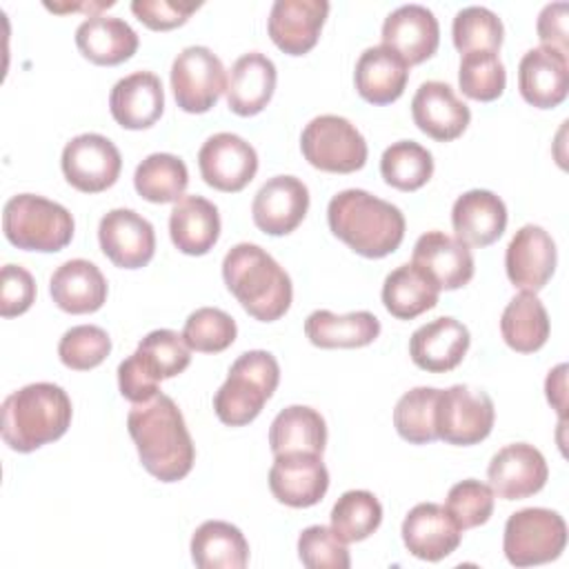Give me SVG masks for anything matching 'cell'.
Listing matches in <instances>:
<instances>
[{"label": "cell", "instance_id": "19", "mask_svg": "<svg viewBox=\"0 0 569 569\" xmlns=\"http://www.w3.org/2000/svg\"><path fill=\"white\" fill-rule=\"evenodd\" d=\"M460 540L462 531L442 505L420 502L402 520V542L420 560L438 562L451 556Z\"/></svg>", "mask_w": 569, "mask_h": 569}, {"label": "cell", "instance_id": "23", "mask_svg": "<svg viewBox=\"0 0 569 569\" xmlns=\"http://www.w3.org/2000/svg\"><path fill=\"white\" fill-rule=\"evenodd\" d=\"M518 89L538 109L558 107L569 91L567 53L542 44L529 49L518 64Z\"/></svg>", "mask_w": 569, "mask_h": 569}, {"label": "cell", "instance_id": "48", "mask_svg": "<svg viewBox=\"0 0 569 569\" xmlns=\"http://www.w3.org/2000/svg\"><path fill=\"white\" fill-rule=\"evenodd\" d=\"M36 300V280L20 264H4L0 271V313L13 318L24 313Z\"/></svg>", "mask_w": 569, "mask_h": 569}, {"label": "cell", "instance_id": "5", "mask_svg": "<svg viewBox=\"0 0 569 569\" xmlns=\"http://www.w3.org/2000/svg\"><path fill=\"white\" fill-rule=\"evenodd\" d=\"M280 382V365L273 353L253 349L238 356L227 380L213 396V411L229 427L249 425L262 411Z\"/></svg>", "mask_w": 569, "mask_h": 569}, {"label": "cell", "instance_id": "22", "mask_svg": "<svg viewBox=\"0 0 569 569\" xmlns=\"http://www.w3.org/2000/svg\"><path fill=\"white\" fill-rule=\"evenodd\" d=\"M411 116L422 133L440 142L462 136L471 120L469 107L440 80H427L418 87L411 98Z\"/></svg>", "mask_w": 569, "mask_h": 569}, {"label": "cell", "instance_id": "37", "mask_svg": "<svg viewBox=\"0 0 569 569\" xmlns=\"http://www.w3.org/2000/svg\"><path fill=\"white\" fill-rule=\"evenodd\" d=\"M189 184V171L182 158L173 153L147 156L133 173L136 191L156 204L178 202Z\"/></svg>", "mask_w": 569, "mask_h": 569}, {"label": "cell", "instance_id": "51", "mask_svg": "<svg viewBox=\"0 0 569 569\" xmlns=\"http://www.w3.org/2000/svg\"><path fill=\"white\" fill-rule=\"evenodd\" d=\"M567 2H551L545 4L536 29H538V38L542 42V47H551L558 49L562 53H569V38H567Z\"/></svg>", "mask_w": 569, "mask_h": 569}, {"label": "cell", "instance_id": "35", "mask_svg": "<svg viewBox=\"0 0 569 569\" xmlns=\"http://www.w3.org/2000/svg\"><path fill=\"white\" fill-rule=\"evenodd\" d=\"M269 445L273 456L296 451L322 456L327 445L325 418L311 407L291 405L273 418L269 427Z\"/></svg>", "mask_w": 569, "mask_h": 569}, {"label": "cell", "instance_id": "9", "mask_svg": "<svg viewBox=\"0 0 569 569\" xmlns=\"http://www.w3.org/2000/svg\"><path fill=\"white\" fill-rule=\"evenodd\" d=\"M493 420L496 409L487 391L469 385L440 389L436 405V433L440 440L458 447L478 445L491 433Z\"/></svg>", "mask_w": 569, "mask_h": 569}, {"label": "cell", "instance_id": "49", "mask_svg": "<svg viewBox=\"0 0 569 569\" xmlns=\"http://www.w3.org/2000/svg\"><path fill=\"white\" fill-rule=\"evenodd\" d=\"M200 7V2H176V0H133L131 11L142 24L153 31H167L187 22V18Z\"/></svg>", "mask_w": 569, "mask_h": 569}, {"label": "cell", "instance_id": "14", "mask_svg": "<svg viewBox=\"0 0 569 569\" xmlns=\"http://www.w3.org/2000/svg\"><path fill=\"white\" fill-rule=\"evenodd\" d=\"M98 242L116 267L140 269L153 258L156 231L153 224L133 209H111L100 218Z\"/></svg>", "mask_w": 569, "mask_h": 569}, {"label": "cell", "instance_id": "24", "mask_svg": "<svg viewBox=\"0 0 569 569\" xmlns=\"http://www.w3.org/2000/svg\"><path fill=\"white\" fill-rule=\"evenodd\" d=\"M471 336L469 329L451 318L442 316L422 327H418L409 338V356L416 367L429 373H445L456 369L467 349Z\"/></svg>", "mask_w": 569, "mask_h": 569}, {"label": "cell", "instance_id": "52", "mask_svg": "<svg viewBox=\"0 0 569 569\" xmlns=\"http://www.w3.org/2000/svg\"><path fill=\"white\" fill-rule=\"evenodd\" d=\"M545 391L549 405L558 411L560 422L567 420V365L560 362L553 367L545 380Z\"/></svg>", "mask_w": 569, "mask_h": 569}, {"label": "cell", "instance_id": "40", "mask_svg": "<svg viewBox=\"0 0 569 569\" xmlns=\"http://www.w3.org/2000/svg\"><path fill=\"white\" fill-rule=\"evenodd\" d=\"M133 353L144 371L158 382L182 373L191 362V349L187 347L182 333L173 329H156L147 333Z\"/></svg>", "mask_w": 569, "mask_h": 569}, {"label": "cell", "instance_id": "12", "mask_svg": "<svg viewBox=\"0 0 569 569\" xmlns=\"http://www.w3.org/2000/svg\"><path fill=\"white\" fill-rule=\"evenodd\" d=\"M198 167L209 187L236 193L253 180L258 171V153L244 138L220 131L202 142L198 151Z\"/></svg>", "mask_w": 569, "mask_h": 569}, {"label": "cell", "instance_id": "31", "mask_svg": "<svg viewBox=\"0 0 569 569\" xmlns=\"http://www.w3.org/2000/svg\"><path fill=\"white\" fill-rule=\"evenodd\" d=\"M169 236L178 251L204 256L220 238L218 207L202 196H182L171 209Z\"/></svg>", "mask_w": 569, "mask_h": 569}, {"label": "cell", "instance_id": "26", "mask_svg": "<svg viewBox=\"0 0 569 569\" xmlns=\"http://www.w3.org/2000/svg\"><path fill=\"white\" fill-rule=\"evenodd\" d=\"M456 238L467 247H487L496 242L507 227V207L489 189H471L456 198L451 207Z\"/></svg>", "mask_w": 569, "mask_h": 569}, {"label": "cell", "instance_id": "33", "mask_svg": "<svg viewBox=\"0 0 569 569\" xmlns=\"http://www.w3.org/2000/svg\"><path fill=\"white\" fill-rule=\"evenodd\" d=\"M191 560L200 569H242L249 562V542L236 525L207 520L191 536Z\"/></svg>", "mask_w": 569, "mask_h": 569}, {"label": "cell", "instance_id": "38", "mask_svg": "<svg viewBox=\"0 0 569 569\" xmlns=\"http://www.w3.org/2000/svg\"><path fill=\"white\" fill-rule=\"evenodd\" d=\"M380 173L389 187L416 191L433 176V156L413 140H398L382 151Z\"/></svg>", "mask_w": 569, "mask_h": 569}, {"label": "cell", "instance_id": "3", "mask_svg": "<svg viewBox=\"0 0 569 569\" xmlns=\"http://www.w3.org/2000/svg\"><path fill=\"white\" fill-rule=\"evenodd\" d=\"M73 407L67 391L53 382H31L9 393L0 409L4 445L29 453L62 438L71 425Z\"/></svg>", "mask_w": 569, "mask_h": 569}, {"label": "cell", "instance_id": "27", "mask_svg": "<svg viewBox=\"0 0 569 569\" xmlns=\"http://www.w3.org/2000/svg\"><path fill=\"white\" fill-rule=\"evenodd\" d=\"M276 64L260 51L240 56L229 71L227 104L236 116L260 113L276 91Z\"/></svg>", "mask_w": 569, "mask_h": 569}, {"label": "cell", "instance_id": "8", "mask_svg": "<svg viewBox=\"0 0 569 569\" xmlns=\"http://www.w3.org/2000/svg\"><path fill=\"white\" fill-rule=\"evenodd\" d=\"M305 160L329 173H353L367 162L362 133L342 116L325 113L309 120L300 136Z\"/></svg>", "mask_w": 569, "mask_h": 569}, {"label": "cell", "instance_id": "15", "mask_svg": "<svg viewBox=\"0 0 569 569\" xmlns=\"http://www.w3.org/2000/svg\"><path fill=\"white\" fill-rule=\"evenodd\" d=\"M489 487L498 498L522 500L538 493L547 478L545 456L529 442H513L498 449L487 467Z\"/></svg>", "mask_w": 569, "mask_h": 569}, {"label": "cell", "instance_id": "39", "mask_svg": "<svg viewBox=\"0 0 569 569\" xmlns=\"http://www.w3.org/2000/svg\"><path fill=\"white\" fill-rule=\"evenodd\" d=\"M382 522V505L367 489L345 491L331 509V529L342 542L369 538Z\"/></svg>", "mask_w": 569, "mask_h": 569}, {"label": "cell", "instance_id": "43", "mask_svg": "<svg viewBox=\"0 0 569 569\" xmlns=\"http://www.w3.org/2000/svg\"><path fill=\"white\" fill-rule=\"evenodd\" d=\"M453 44L460 53L498 51L505 38L502 20L487 7H462L451 24Z\"/></svg>", "mask_w": 569, "mask_h": 569}, {"label": "cell", "instance_id": "17", "mask_svg": "<svg viewBox=\"0 0 569 569\" xmlns=\"http://www.w3.org/2000/svg\"><path fill=\"white\" fill-rule=\"evenodd\" d=\"M307 209V184L296 176H273L258 189L251 216L260 231L269 236H287L305 220Z\"/></svg>", "mask_w": 569, "mask_h": 569}, {"label": "cell", "instance_id": "42", "mask_svg": "<svg viewBox=\"0 0 569 569\" xmlns=\"http://www.w3.org/2000/svg\"><path fill=\"white\" fill-rule=\"evenodd\" d=\"M458 84L471 100L491 102L502 96L507 84L505 64L498 51H469L462 53L458 67Z\"/></svg>", "mask_w": 569, "mask_h": 569}, {"label": "cell", "instance_id": "44", "mask_svg": "<svg viewBox=\"0 0 569 569\" xmlns=\"http://www.w3.org/2000/svg\"><path fill=\"white\" fill-rule=\"evenodd\" d=\"M238 336L236 320L218 307H200L184 320L182 338L191 351L218 353L233 345Z\"/></svg>", "mask_w": 569, "mask_h": 569}, {"label": "cell", "instance_id": "7", "mask_svg": "<svg viewBox=\"0 0 569 569\" xmlns=\"http://www.w3.org/2000/svg\"><path fill=\"white\" fill-rule=\"evenodd\" d=\"M567 545V525L558 511L527 507L507 518L502 549L513 567H533L556 560Z\"/></svg>", "mask_w": 569, "mask_h": 569}, {"label": "cell", "instance_id": "46", "mask_svg": "<svg viewBox=\"0 0 569 569\" xmlns=\"http://www.w3.org/2000/svg\"><path fill=\"white\" fill-rule=\"evenodd\" d=\"M493 500H496V493L491 491L489 485L476 478H467L456 482L449 489L445 509L449 511L453 522L460 527V531H465V529L480 527L491 518Z\"/></svg>", "mask_w": 569, "mask_h": 569}, {"label": "cell", "instance_id": "20", "mask_svg": "<svg viewBox=\"0 0 569 569\" xmlns=\"http://www.w3.org/2000/svg\"><path fill=\"white\" fill-rule=\"evenodd\" d=\"M440 42V24L431 9L402 4L382 22V44L393 49L409 67L431 58Z\"/></svg>", "mask_w": 569, "mask_h": 569}, {"label": "cell", "instance_id": "28", "mask_svg": "<svg viewBox=\"0 0 569 569\" xmlns=\"http://www.w3.org/2000/svg\"><path fill=\"white\" fill-rule=\"evenodd\" d=\"M107 278L93 262L84 258L62 262L49 280L53 302L67 313L98 311L107 300Z\"/></svg>", "mask_w": 569, "mask_h": 569}, {"label": "cell", "instance_id": "11", "mask_svg": "<svg viewBox=\"0 0 569 569\" xmlns=\"http://www.w3.org/2000/svg\"><path fill=\"white\" fill-rule=\"evenodd\" d=\"M60 167L71 187L82 193H100L118 180L122 158L109 138L80 133L64 144Z\"/></svg>", "mask_w": 569, "mask_h": 569}, {"label": "cell", "instance_id": "53", "mask_svg": "<svg viewBox=\"0 0 569 569\" xmlns=\"http://www.w3.org/2000/svg\"><path fill=\"white\" fill-rule=\"evenodd\" d=\"M47 9L51 11H78V9H89V11H100V9H107V7H113V0H107V2H84V4H51V2H44Z\"/></svg>", "mask_w": 569, "mask_h": 569}, {"label": "cell", "instance_id": "34", "mask_svg": "<svg viewBox=\"0 0 569 569\" xmlns=\"http://www.w3.org/2000/svg\"><path fill=\"white\" fill-rule=\"evenodd\" d=\"M438 284L413 262L396 267L382 282V305L398 320H411L438 305Z\"/></svg>", "mask_w": 569, "mask_h": 569}, {"label": "cell", "instance_id": "29", "mask_svg": "<svg viewBox=\"0 0 569 569\" xmlns=\"http://www.w3.org/2000/svg\"><path fill=\"white\" fill-rule=\"evenodd\" d=\"M409 80V64L389 47L376 44L360 53L353 71V82L371 104H389L398 100Z\"/></svg>", "mask_w": 569, "mask_h": 569}, {"label": "cell", "instance_id": "6", "mask_svg": "<svg viewBox=\"0 0 569 569\" xmlns=\"http://www.w3.org/2000/svg\"><path fill=\"white\" fill-rule=\"evenodd\" d=\"M73 216L60 202L36 193H18L4 202V238L24 251L53 253L73 238Z\"/></svg>", "mask_w": 569, "mask_h": 569}, {"label": "cell", "instance_id": "10", "mask_svg": "<svg viewBox=\"0 0 569 569\" xmlns=\"http://www.w3.org/2000/svg\"><path fill=\"white\" fill-rule=\"evenodd\" d=\"M171 89L182 111H209L211 107H216L222 91H227L222 60L209 47H184L171 64Z\"/></svg>", "mask_w": 569, "mask_h": 569}, {"label": "cell", "instance_id": "47", "mask_svg": "<svg viewBox=\"0 0 569 569\" xmlns=\"http://www.w3.org/2000/svg\"><path fill=\"white\" fill-rule=\"evenodd\" d=\"M298 558L309 569H349L351 558L331 527L311 525L298 536Z\"/></svg>", "mask_w": 569, "mask_h": 569}, {"label": "cell", "instance_id": "4", "mask_svg": "<svg viewBox=\"0 0 569 569\" xmlns=\"http://www.w3.org/2000/svg\"><path fill=\"white\" fill-rule=\"evenodd\" d=\"M222 278L242 309L260 322H273L291 307L289 273L258 244L231 247L222 260Z\"/></svg>", "mask_w": 569, "mask_h": 569}, {"label": "cell", "instance_id": "50", "mask_svg": "<svg viewBox=\"0 0 569 569\" xmlns=\"http://www.w3.org/2000/svg\"><path fill=\"white\" fill-rule=\"evenodd\" d=\"M118 387L122 398H127L133 405L147 402L156 393H160V382L144 371L136 353H131L118 365Z\"/></svg>", "mask_w": 569, "mask_h": 569}, {"label": "cell", "instance_id": "30", "mask_svg": "<svg viewBox=\"0 0 569 569\" xmlns=\"http://www.w3.org/2000/svg\"><path fill=\"white\" fill-rule=\"evenodd\" d=\"M76 44L93 64L113 67L136 53L138 33L122 18L91 13L76 29Z\"/></svg>", "mask_w": 569, "mask_h": 569}, {"label": "cell", "instance_id": "25", "mask_svg": "<svg viewBox=\"0 0 569 569\" xmlns=\"http://www.w3.org/2000/svg\"><path fill=\"white\" fill-rule=\"evenodd\" d=\"M113 120L124 129H147L164 111V89L156 73L133 71L120 78L109 96Z\"/></svg>", "mask_w": 569, "mask_h": 569}, {"label": "cell", "instance_id": "16", "mask_svg": "<svg viewBox=\"0 0 569 569\" xmlns=\"http://www.w3.org/2000/svg\"><path fill=\"white\" fill-rule=\"evenodd\" d=\"M556 242L538 224L520 227L507 244L505 269L513 287L522 291H540L556 271Z\"/></svg>", "mask_w": 569, "mask_h": 569}, {"label": "cell", "instance_id": "41", "mask_svg": "<svg viewBox=\"0 0 569 569\" xmlns=\"http://www.w3.org/2000/svg\"><path fill=\"white\" fill-rule=\"evenodd\" d=\"M440 389L416 387L409 389L393 409V427L411 445H427L438 438L436 433V405Z\"/></svg>", "mask_w": 569, "mask_h": 569}, {"label": "cell", "instance_id": "2", "mask_svg": "<svg viewBox=\"0 0 569 569\" xmlns=\"http://www.w3.org/2000/svg\"><path fill=\"white\" fill-rule=\"evenodd\" d=\"M327 222L336 238L365 258H385L393 253L405 238L402 211L365 191L345 189L329 200Z\"/></svg>", "mask_w": 569, "mask_h": 569}, {"label": "cell", "instance_id": "18", "mask_svg": "<svg viewBox=\"0 0 569 569\" xmlns=\"http://www.w3.org/2000/svg\"><path fill=\"white\" fill-rule=\"evenodd\" d=\"M327 13V0H276L269 11L267 31L280 51L302 56L316 47Z\"/></svg>", "mask_w": 569, "mask_h": 569}, {"label": "cell", "instance_id": "21", "mask_svg": "<svg viewBox=\"0 0 569 569\" xmlns=\"http://www.w3.org/2000/svg\"><path fill=\"white\" fill-rule=\"evenodd\" d=\"M411 262L422 269L438 289H460L473 278L471 249L445 231H427L413 244Z\"/></svg>", "mask_w": 569, "mask_h": 569}, {"label": "cell", "instance_id": "32", "mask_svg": "<svg viewBox=\"0 0 569 569\" xmlns=\"http://www.w3.org/2000/svg\"><path fill=\"white\" fill-rule=\"evenodd\" d=\"M305 333L320 349H358L378 338L380 320L371 311L338 316L329 309H316L305 320Z\"/></svg>", "mask_w": 569, "mask_h": 569}, {"label": "cell", "instance_id": "45", "mask_svg": "<svg viewBox=\"0 0 569 569\" xmlns=\"http://www.w3.org/2000/svg\"><path fill=\"white\" fill-rule=\"evenodd\" d=\"M111 351L109 333L98 325H76L58 342V356L73 371H89L104 362Z\"/></svg>", "mask_w": 569, "mask_h": 569}, {"label": "cell", "instance_id": "1", "mask_svg": "<svg viewBox=\"0 0 569 569\" xmlns=\"http://www.w3.org/2000/svg\"><path fill=\"white\" fill-rule=\"evenodd\" d=\"M129 436L142 467L160 482L182 480L196 460V447L182 411L167 393L133 405L127 416Z\"/></svg>", "mask_w": 569, "mask_h": 569}, {"label": "cell", "instance_id": "13", "mask_svg": "<svg viewBox=\"0 0 569 569\" xmlns=\"http://www.w3.org/2000/svg\"><path fill=\"white\" fill-rule=\"evenodd\" d=\"M269 489L287 507H313L329 489V471L318 453H278L269 469Z\"/></svg>", "mask_w": 569, "mask_h": 569}, {"label": "cell", "instance_id": "36", "mask_svg": "<svg viewBox=\"0 0 569 569\" xmlns=\"http://www.w3.org/2000/svg\"><path fill=\"white\" fill-rule=\"evenodd\" d=\"M500 331L505 342L518 353L538 351L551 331L549 316L540 298L531 291H522L509 300L500 316Z\"/></svg>", "mask_w": 569, "mask_h": 569}]
</instances>
